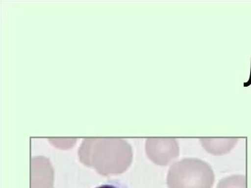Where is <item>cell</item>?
I'll return each mask as SVG.
<instances>
[{
  "mask_svg": "<svg viewBox=\"0 0 251 188\" xmlns=\"http://www.w3.org/2000/svg\"><path fill=\"white\" fill-rule=\"evenodd\" d=\"M78 157L83 164L108 176L124 173L128 168L133 150L122 138H87L80 144Z\"/></svg>",
  "mask_w": 251,
  "mask_h": 188,
  "instance_id": "cell-1",
  "label": "cell"
},
{
  "mask_svg": "<svg viewBox=\"0 0 251 188\" xmlns=\"http://www.w3.org/2000/svg\"><path fill=\"white\" fill-rule=\"evenodd\" d=\"M215 175L209 163L195 157H186L170 166L168 188H212Z\"/></svg>",
  "mask_w": 251,
  "mask_h": 188,
  "instance_id": "cell-2",
  "label": "cell"
},
{
  "mask_svg": "<svg viewBox=\"0 0 251 188\" xmlns=\"http://www.w3.org/2000/svg\"><path fill=\"white\" fill-rule=\"evenodd\" d=\"M145 149L150 160L161 166L170 164L180 154V147L176 138H148Z\"/></svg>",
  "mask_w": 251,
  "mask_h": 188,
  "instance_id": "cell-3",
  "label": "cell"
},
{
  "mask_svg": "<svg viewBox=\"0 0 251 188\" xmlns=\"http://www.w3.org/2000/svg\"><path fill=\"white\" fill-rule=\"evenodd\" d=\"M54 170L49 158L36 156L31 159V188H54Z\"/></svg>",
  "mask_w": 251,
  "mask_h": 188,
  "instance_id": "cell-4",
  "label": "cell"
},
{
  "mask_svg": "<svg viewBox=\"0 0 251 188\" xmlns=\"http://www.w3.org/2000/svg\"><path fill=\"white\" fill-rule=\"evenodd\" d=\"M200 141L207 152L214 155H223L233 149L237 143L238 138H202Z\"/></svg>",
  "mask_w": 251,
  "mask_h": 188,
  "instance_id": "cell-5",
  "label": "cell"
},
{
  "mask_svg": "<svg viewBox=\"0 0 251 188\" xmlns=\"http://www.w3.org/2000/svg\"><path fill=\"white\" fill-rule=\"evenodd\" d=\"M246 176L234 174L226 176L219 182L216 188H246Z\"/></svg>",
  "mask_w": 251,
  "mask_h": 188,
  "instance_id": "cell-6",
  "label": "cell"
},
{
  "mask_svg": "<svg viewBox=\"0 0 251 188\" xmlns=\"http://www.w3.org/2000/svg\"><path fill=\"white\" fill-rule=\"evenodd\" d=\"M96 188H127L126 185L120 183V182H108V183L103 184L100 186L97 187Z\"/></svg>",
  "mask_w": 251,
  "mask_h": 188,
  "instance_id": "cell-7",
  "label": "cell"
}]
</instances>
